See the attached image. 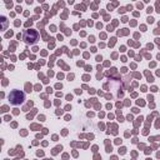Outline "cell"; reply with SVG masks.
Returning a JSON list of instances; mask_svg holds the SVG:
<instances>
[{
	"instance_id": "cell-2",
	"label": "cell",
	"mask_w": 160,
	"mask_h": 160,
	"mask_svg": "<svg viewBox=\"0 0 160 160\" xmlns=\"http://www.w3.org/2000/svg\"><path fill=\"white\" fill-rule=\"evenodd\" d=\"M24 40L26 44H35L39 40V34L35 30H26V32L24 34Z\"/></svg>"
},
{
	"instance_id": "cell-1",
	"label": "cell",
	"mask_w": 160,
	"mask_h": 160,
	"mask_svg": "<svg viewBox=\"0 0 160 160\" xmlns=\"http://www.w3.org/2000/svg\"><path fill=\"white\" fill-rule=\"evenodd\" d=\"M9 100H10V104L11 105H19V104H22L24 102L25 95L20 90H12L9 94Z\"/></svg>"
}]
</instances>
